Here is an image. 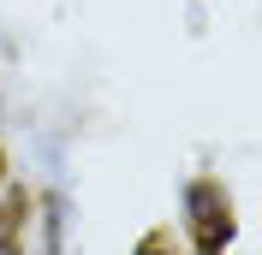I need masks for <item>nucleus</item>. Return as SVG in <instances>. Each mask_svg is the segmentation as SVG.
<instances>
[{
    "label": "nucleus",
    "mask_w": 262,
    "mask_h": 255,
    "mask_svg": "<svg viewBox=\"0 0 262 255\" xmlns=\"http://www.w3.org/2000/svg\"><path fill=\"white\" fill-rule=\"evenodd\" d=\"M0 184H6V155H0Z\"/></svg>",
    "instance_id": "obj_1"
}]
</instances>
